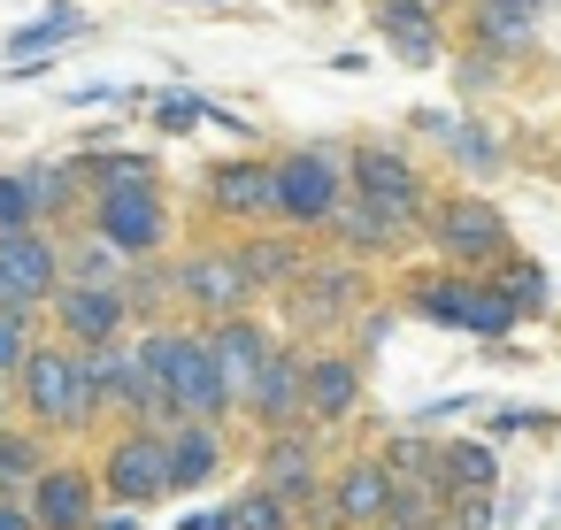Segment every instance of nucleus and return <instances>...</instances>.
I'll use <instances>...</instances> for the list:
<instances>
[{
    "mask_svg": "<svg viewBox=\"0 0 561 530\" xmlns=\"http://www.w3.org/2000/svg\"><path fill=\"white\" fill-rule=\"evenodd\" d=\"M392 338V308H369V315H354V354H377Z\"/></svg>",
    "mask_w": 561,
    "mask_h": 530,
    "instance_id": "obj_38",
    "label": "nucleus"
},
{
    "mask_svg": "<svg viewBox=\"0 0 561 530\" xmlns=\"http://www.w3.org/2000/svg\"><path fill=\"white\" fill-rule=\"evenodd\" d=\"M93 193H116V185H154V162L147 154H85L78 162Z\"/></svg>",
    "mask_w": 561,
    "mask_h": 530,
    "instance_id": "obj_33",
    "label": "nucleus"
},
{
    "mask_svg": "<svg viewBox=\"0 0 561 530\" xmlns=\"http://www.w3.org/2000/svg\"><path fill=\"white\" fill-rule=\"evenodd\" d=\"M423 231H431V246L454 262V269H492V262H507V216L492 208V200H477V193H454V200H431L423 208Z\"/></svg>",
    "mask_w": 561,
    "mask_h": 530,
    "instance_id": "obj_5",
    "label": "nucleus"
},
{
    "mask_svg": "<svg viewBox=\"0 0 561 530\" xmlns=\"http://www.w3.org/2000/svg\"><path fill=\"white\" fill-rule=\"evenodd\" d=\"M208 354H216V377H224L231 415H239V400H247L254 377H262V361L277 354V331H270L262 315H224V323H208Z\"/></svg>",
    "mask_w": 561,
    "mask_h": 530,
    "instance_id": "obj_17",
    "label": "nucleus"
},
{
    "mask_svg": "<svg viewBox=\"0 0 561 530\" xmlns=\"http://www.w3.org/2000/svg\"><path fill=\"white\" fill-rule=\"evenodd\" d=\"M24 177V193H32V216H39V231L55 223V216H78V208H93V185H85V170L78 162H32V170H16Z\"/></svg>",
    "mask_w": 561,
    "mask_h": 530,
    "instance_id": "obj_22",
    "label": "nucleus"
},
{
    "mask_svg": "<svg viewBox=\"0 0 561 530\" xmlns=\"http://www.w3.org/2000/svg\"><path fill=\"white\" fill-rule=\"evenodd\" d=\"M438 492H500V446L492 438H446L438 453Z\"/></svg>",
    "mask_w": 561,
    "mask_h": 530,
    "instance_id": "obj_24",
    "label": "nucleus"
},
{
    "mask_svg": "<svg viewBox=\"0 0 561 530\" xmlns=\"http://www.w3.org/2000/svg\"><path fill=\"white\" fill-rule=\"evenodd\" d=\"M170 277H178V308H201L208 323L254 315V300H262L247 262H239V246H193L185 262H170Z\"/></svg>",
    "mask_w": 561,
    "mask_h": 530,
    "instance_id": "obj_7",
    "label": "nucleus"
},
{
    "mask_svg": "<svg viewBox=\"0 0 561 530\" xmlns=\"http://www.w3.org/2000/svg\"><path fill=\"white\" fill-rule=\"evenodd\" d=\"M93 239H108L124 262H154V254L170 246L162 185H116V193H93Z\"/></svg>",
    "mask_w": 561,
    "mask_h": 530,
    "instance_id": "obj_8",
    "label": "nucleus"
},
{
    "mask_svg": "<svg viewBox=\"0 0 561 530\" xmlns=\"http://www.w3.org/2000/svg\"><path fill=\"white\" fill-rule=\"evenodd\" d=\"M93 530H139V515L124 507V515H93Z\"/></svg>",
    "mask_w": 561,
    "mask_h": 530,
    "instance_id": "obj_42",
    "label": "nucleus"
},
{
    "mask_svg": "<svg viewBox=\"0 0 561 530\" xmlns=\"http://www.w3.org/2000/svg\"><path fill=\"white\" fill-rule=\"evenodd\" d=\"M277 300H285V323H293L300 338H308V331H331V323H346V315H354V300H362V269H354L346 254L308 262V269H300V285H285Z\"/></svg>",
    "mask_w": 561,
    "mask_h": 530,
    "instance_id": "obj_12",
    "label": "nucleus"
},
{
    "mask_svg": "<svg viewBox=\"0 0 561 530\" xmlns=\"http://www.w3.org/2000/svg\"><path fill=\"white\" fill-rule=\"evenodd\" d=\"M124 269H131V262H124L108 239H93V231L62 246V285H108V292H124Z\"/></svg>",
    "mask_w": 561,
    "mask_h": 530,
    "instance_id": "obj_28",
    "label": "nucleus"
},
{
    "mask_svg": "<svg viewBox=\"0 0 561 530\" xmlns=\"http://www.w3.org/2000/svg\"><path fill=\"white\" fill-rule=\"evenodd\" d=\"M178 530H231L224 507H201V515H178Z\"/></svg>",
    "mask_w": 561,
    "mask_h": 530,
    "instance_id": "obj_41",
    "label": "nucleus"
},
{
    "mask_svg": "<svg viewBox=\"0 0 561 530\" xmlns=\"http://www.w3.org/2000/svg\"><path fill=\"white\" fill-rule=\"evenodd\" d=\"M408 315L438 323V331H469V338H507L523 315L492 292V277H469V269H438V277H415L408 285Z\"/></svg>",
    "mask_w": 561,
    "mask_h": 530,
    "instance_id": "obj_3",
    "label": "nucleus"
},
{
    "mask_svg": "<svg viewBox=\"0 0 561 530\" xmlns=\"http://www.w3.org/2000/svg\"><path fill=\"white\" fill-rule=\"evenodd\" d=\"M323 239H331L346 262H362V254H400V246L415 239V223H408V216H385V208H369V200H346Z\"/></svg>",
    "mask_w": 561,
    "mask_h": 530,
    "instance_id": "obj_20",
    "label": "nucleus"
},
{
    "mask_svg": "<svg viewBox=\"0 0 561 530\" xmlns=\"http://www.w3.org/2000/svg\"><path fill=\"white\" fill-rule=\"evenodd\" d=\"M208 208L224 223H247V231H270L277 223V162H254V154H231L208 170Z\"/></svg>",
    "mask_w": 561,
    "mask_h": 530,
    "instance_id": "obj_15",
    "label": "nucleus"
},
{
    "mask_svg": "<svg viewBox=\"0 0 561 530\" xmlns=\"http://www.w3.org/2000/svg\"><path fill=\"white\" fill-rule=\"evenodd\" d=\"M55 285H62V239H55V231H16V239H0V308L47 315Z\"/></svg>",
    "mask_w": 561,
    "mask_h": 530,
    "instance_id": "obj_13",
    "label": "nucleus"
},
{
    "mask_svg": "<svg viewBox=\"0 0 561 530\" xmlns=\"http://www.w3.org/2000/svg\"><path fill=\"white\" fill-rule=\"evenodd\" d=\"M239 262H247V277H254V292H285V285H300V269L316 262L308 254V239L300 231H247L239 239Z\"/></svg>",
    "mask_w": 561,
    "mask_h": 530,
    "instance_id": "obj_21",
    "label": "nucleus"
},
{
    "mask_svg": "<svg viewBox=\"0 0 561 530\" xmlns=\"http://www.w3.org/2000/svg\"><path fill=\"white\" fill-rule=\"evenodd\" d=\"M131 354H139V369H147V377L162 384L170 415H185V423H224V415H231V392H224V377H216L208 331L147 323V331L131 338Z\"/></svg>",
    "mask_w": 561,
    "mask_h": 530,
    "instance_id": "obj_1",
    "label": "nucleus"
},
{
    "mask_svg": "<svg viewBox=\"0 0 561 530\" xmlns=\"http://www.w3.org/2000/svg\"><path fill=\"white\" fill-rule=\"evenodd\" d=\"M0 423H16V392L9 384H0Z\"/></svg>",
    "mask_w": 561,
    "mask_h": 530,
    "instance_id": "obj_43",
    "label": "nucleus"
},
{
    "mask_svg": "<svg viewBox=\"0 0 561 530\" xmlns=\"http://www.w3.org/2000/svg\"><path fill=\"white\" fill-rule=\"evenodd\" d=\"M9 392H16V415H24L32 430H47V438H78V430L101 423V400H93V384H85V361H78L62 338H39Z\"/></svg>",
    "mask_w": 561,
    "mask_h": 530,
    "instance_id": "obj_2",
    "label": "nucleus"
},
{
    "mask_svg": "<svg viewBox=\"0 0 561 530\" xmlns=\"http://www.w3.org/2000/svg\"><path fill=\"white\" fill-rule=\"evenodd\" d=\"M538 9H553V0H477V47H523L530 39V24H538Z\"/></svg>",
    "mask_w": 561,
    "mask_h": 530,
    "instance_id": "obj_27",
    "label": "nucleus"
},
{
    "mask_svg": "<svg viewBox=\"0 0 561 530\" xmlns=\"http://www.w3.org/2000/svg\"><path fill=\"white\" fill-rule=\"evenodd\" d=\"M239 415L270 438V430H300L308 423V346H277L254 377V392L239 400Z\"/></svg>",
    "mask_w": 561,
    "mask_h": 530,
    "instance_id": "obj_14",
    "label": "nucleus"
},
{
    "mask_svg": "<svg viewBox=\"0 0 561 530\" xmlns=\"http://www.w3.org/2000/svg\"><path fill=\"white\" fill-rule=\"evenodd\" d=\"M254 484L277 492L293 515L323 507V430H316V423H300V430H270L262 453H254Z\"/></svg>",
    "mask_w": 561,
    "mask_h": 530,
    "instance_id": "obj_9",
    "label": "nucleus"
},
{
    "mask_svg": "<svg viewBox=\"0 0 561 530\" xmlns=\"http://www.w3.org/2000/svg\"><path fill=\"white\" fill-rule=\"evenodd\" d=\"M39 346V315L32 308H0V384H16V369Z\"/></svg>",
    "mask_w": 561,
    "mask_h": 530,
    "instance_id": "obj_32",
    "label": "nucleus"
},
{
    "mask_svg": "<svg viewBox=\"0 0 561 530\" xmlns=\"http://www.w3.org/2000/svg\"><path fill=\"white\" fill-rule=\"evenodd\" d=\"M162 453H170V492H201V484H216L224 476V423H170L162 430Z\"/></svg>",
    "mask_w": 561,
    "mask_h": 530,
    "instance_id": "obj_19",
    "label": "nucleus"
},
{
    "mask_svg": "<svg viewBox=\"0 0 561 530\" xmlns=\"http://www.w3.org/2000/svg\"><path fill=\"white\" fill-rule=\"evenodd\" d=\"M47 469H55V438H47V430H32V423H0V492L24 499Z\"/></svg>",
    "mask_w": 561,
    "mask_h": 530,
    "instance_id": "obj_23",
    "label": "nucleus"
},
{
    "mask_svg": "<svg viewBox=\"0 0 561 530\" xmlns=\"http://www.w3.org/2000/svg\"><path fill=\"white\" fill-rule=\"evenodd\" d=\"M377 24H385L392 55H408V62H431V55H438V16H431V0H377Z\"/></svg>",
    "mask_w": 561,
    "mask_h": 530,
    "instance_id": "obj_25",
    "label": "nucleus"
},
{
    "mask_svg": "<svg viewBox=\"0 0 561 530\" xmlns=\"http://www.w3.org/2000/svg\"><path fill=\"white\" fill-rule=\"evenodd\" d=\"M93 476H101V499H116V507H154V499H170V453H162V430L116 423Z\"/></svg>",
    "mask_w": 561,
    "mask_h": 530,
    "instance_id": "obj_6",
    "label": "nucleus"
},
{
    "mask_svg": "<svg viewBox=\"0 0 561 530\" xmlns=\"http://www.w3.org/2000/svg\"><path fill=\"white\" fill-rule=\"evenodd\" d=\"M24 507H32V530H93V515H101V476L78 469V461H55V469L24 492Z\"/></svg>",
    "mask_w": 561,
    "mask_h": 530,
    "instance_id": "obj_18",
    "label": "nucleus"
},
{
    "mask_svg": "<svg viewBox=\"0 0 561 530\" xmlns=\"http://www.w3.org/2000/svg\"><path fill=\"white\" fill-rule=\"evenodd\" d=\"M362 392H369V369H362L354 346H308V423L316 430L354 423Z\"/></svg>",
    "mask_w": 561,
    "mask_h": 530,
    "instance_id": "obj_16",
    "label": "nucleus"
},
{
    "mask_svg": "<svg viewBox=\"0 0 561 530\" xmlns=\"http://www.w3.org/2000/svg\"><path fill=\"white\" fill-rule=\"evenodd\" d=\"M224 522H231V530H300V515H293L277 492H262V484H247V492L224 507Z\"/></svg>",
    "mask_w": 561,
    "mask_h": 530,
    "instance_id": "obj_31",
    "label": "nucleus"
},
{
    "mask_svg": "<svg viewBox=\"0 0 561 530\" xmlns=\"http://www.w3.org/2000/svg\"><path fill=\"white\" fill-rule=\"evenodd\" d=\"M346 208V162L331 147H300L277 162V231H331V216Z\"/></svg>",
    "mask_w": 561,
    "mask_h": 530,
    "instance_id": "obj_4",
    "label": "nucleus"
},
{
    "mask_svg": "<svg viewBox=\"0 0 561 530\" xmlns=\"http://www.w3.org/2000/svg\"><path fill=\"white\" fill-rule=\"evenodd\" d=\"M346 185H354V200H369V208H385V216L423 223L431 185H423V170H415L400 147H354V154H346Z\"/></svg>",
    "mask_w": 561,
    "mask_h": 530,
    "instance_id": "obj_11",
    "label": "nucleus"
},
{
    "mask_svg": "<svg viewBox=\"0 0 561 530\" xmlns=\"http://www.w3.org/2000/svg\"><path fill=\"white\" fill-rule=\"evenodd\" d=\"M0 530H32V507L16 492H0Z\"/></svg>",
    "mask_w": 561,
    "mask_h": 530,
    "instance_id": "obj_40",
    "label": "nucleus"
},
{
    "mask_svg": "<svg viewBox=\"0 0 561 530\" xmlns=\"http://www.w3.org/2000/svg\"><path fill=\"white\" fill-rule=\"evenodd\" d=\"M492 292H500V300H507V308H515V315H538V308H546V292H553V285H546V269H538V262H530V254H507V262H500V269H492Z\"/></svg>",
    "mask_w": 561,
    "mask_h": 530,
    "instance_id": "obj_30",
    "label": "nucleus"
},
{
    "mask_svg": "<svg viewBox=\"0 0 561 530\" xmlns=\"http://www.w3.org/2000/svg\"><path fill=\"white\" fill-rule=\"evenodd\" d=\"M78 32H85V24H78V9H47V16H39L32 32H16L9 47H16V55H32V47H47V39H78Z\"/></svg>",
    "mask_w": 561,
    "mask_h": 530,
    "instance_id": "obj_36",
    "label": "nucleus"
},
{
    "mask_svg": "<svg viewBox=\"0 0 561 530\" xmlns=\"http://www.w3.org/2000/svg\"><path fill=\"white\" fill-rule=\"evenodd\" d=\"M154 116H162V131H193V124H201V108H193V101H162Z\"/></svg>",
    "mask_w": 561,
    "mask_h": 530,
    "instance_id": "obj_39",
    "label": "nucleus"
},
{
    "mask_svg": "<svg viewBox=\"0 0 561 530\" xmlns=\"http://www.w3.org/2000/svg\"><path fill=\"white\" fill-rule=\"evenodd\" d=\"M446 139H454V162H461V170H477V177H492V170L507 162V154H500V139H492V131H477V124H454Z\"/></svg>",
    "mask_w": 561,
    "mask_h": 530,
    "instance_id": "obj_34",
    "label": "nucleus"
},
{
    "mask_svg": "<svg viewBox=\"0 0 561 530\" xmlns=\"http://www.w3.org/2000/svg\"><path fill=\"white\" fill-rule=\"evenodd\" d=\"M124 308H131L139 331H147V323H170V315H162V308H178L170 262H131V269H124Z\"/></svg>",
    "mask_w": 561,
    "mask_h": 530,
    "instance_id": "obj_26",
    "label": "nucleus"
},
{
    "mask_svg": "<svg viewBox=\"0 0 561 530\" xmlns=\"http://www.w3.org/2000/svg\"><path fill=\"white\" fill-rule=\"evenodd\" d=\"M446 522H461V530H492V522H507V515L492 507V492H454V499H446Z\"/></svg>",
    "mask_w": 561,
    "mask_h": 530,
    "instance_id": "obj_37",
    "label": "nucleus"
},
{
    "mask_svg": "<svg viewBox=\"0 0 561 530\" xmlns=\"http://www.w3.org/2000/svg\"><path fill=\"white\" fill-rule=\"evenodd\" d=\"M16 231H39V216H32L24 177H0V239H16Z\"/></svg>",
    "mask_w": 561,
    "mask_h": 530,
    "instance_id": "obj_35",
    "label": "nucleus"
},
{
    "mask_svg": "<svg viewBox=\"0 0 561 530\" xmlns=\"http://www.w3.org/2000/svg\"><path fill=\"white\" fill-rule=\"evenodd\" d=\"M47 323H55V338H62L70 354H85V346H116V338L139 331L131 308H124V292H108V285H55Z\"/></svg>",
    "mask_w": 561,
    "mask_h": 530,
    "instance_id": "obj_10",
    "label": "nucleus"
},
{
    "mask_svg": "<svg viewBox=\"0 0 561 530\" xmlns=\"http://www.w3.org/2000/svg\"><path fill=\"white\" fill-rule=\"evenodd\" d=\"M438 453H446V438H415V430H400V438H385V469H392V484H438Z\"/></svg>",
    "mask_w": 561,
    "mask_h": 530,
    "instance_id": "obj_29",
    "label": "nucleus"
}]
</instances>
